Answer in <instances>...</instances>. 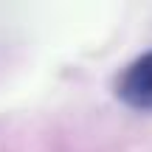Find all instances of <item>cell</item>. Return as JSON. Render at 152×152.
Listing matches in <instances>:
<instances>
[{
  "label": "cell",
  "instance_id": "1",
  "mask_svg": "<svg viewBox=\"0 0 152 152\" xmlns=\"http://www.w3.org/2000/svg\"><path fill=\"white\" fill-rule=\"evenodd\" d=\"M115 96L132 110H152V48L130 62L115 79Z\"/></svg>",
  "mask_w": 152,
  "mask_h": 152
}]
</instances>
